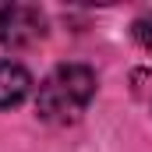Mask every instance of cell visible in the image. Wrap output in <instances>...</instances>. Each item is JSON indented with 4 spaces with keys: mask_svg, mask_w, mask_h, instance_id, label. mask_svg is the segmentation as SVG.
I'll return each instance as SVG.
<instances>
[{
    "mask_svg": "<svg viewBox=\"0 0 152 152\" xmlns=\"http://www.w3.org/2000/svg\"><path fill=\"white\" fill-rule=\"evenodd\" d=\"M96 99V71L88 64H60L39 81L36 113L46 124H75Z\"/></svg>",
    "mask_w": 152,
    "mask_h": 152,
    "instance_id": "6da1fadb",
    "label": "cell"
},
{
    "mask_svg": "<svg viewBox=\"0 0 152 152\" xmlns=\"http://www.w3.org/2000/svg\"><path fill=\"white\" fill-rule=\"evenodd\" d=\"M46 36V14L36 4H0V46L21 50Z\"/></svg>",
    "mask_w": 152,
    "mask_h": 152,
    "instance_id": "7a4b0ae2",
    "label": "cell"
},
{
    "mask_svg": "<svg viewBox=\"0 0 152 152\" xmlns=\"http://www.w3.org/2000/svg\"><path fill=\"white\" fill-rule=\"evenodd\" d=\"M32 75L18 60H0V110H14L28 99Z\"/></svg>",
    "mask_w": 152,
    "mask_h": 152,
    "instance_id": "3957f363",
    "label": "cell"
},
{
    "mask_svg": "<svg viewBox=\"0 0 152 152\" xmlns=\"http://www.w3.org/2000/svg\"><path fill=\"white\" fill-rule=\"evenodd\" d=\"M131 92H134V99L152 113V67H138L131 75Z\"/></svg>",
    "mask_w": 152,
    "mask_h": 152,
    "instance_id": "277c9868",
    "label": "cell"
},
{
    "mask_svg": "<svg viewBox=\"0 0 152 152\" xmlns=\"http://www.w3.org/2000/svg\"><path fill=\"white\" fill-rule=\"evenodd\" d=\"M131 36H134V42H138L142 50H149V53H152V11H145V14H138V18H134Z\"/></svg>",
    "mask_w": 152,
    "mask_h": 152,
    "instance_id": "5b68a950",
    "label": "cell"
}]
</instances>
